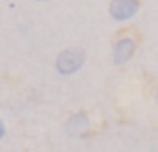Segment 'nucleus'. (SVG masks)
Segmentation results:
<instances>
[{
    "mask_svg": "<svg viewBox=\"0 0 158 152\" xmlns=\"http://www.w3.org/2000/svg\"><path fill=\"white\" fill-rule=\"evenodd\" d=\"M84 61H86V52L81 47H69L57 56L56 68L61 74H73L81 69Z\"/></svg>",
    "mask_w": 158,
    "mask_h": 152,
    "instance_id": "nucleus-1",
    "label": "nucleus"
},
{
    "mask_svg": "<svg viewBox=\"0 0 158 152\" xmlns=\"http://www.w3.org/2000/svg\"><path fill=\"white\" fill-rule=\"evenodd\" d=\"M140 9L138 0H111L110 3V15L114 20L123 22L135 17Z\"/></svg>",
    "mask_w": 158,
    "mask_h": 152,
    "instance_id": "nucleus-2",
    "label": "nucleus"
},
{
    "mask_svg": "<svg viewBox=\"0 0 158 152\" xmlns=\"http://www.w3.org/2000/svg\"><path fill=\"white\" fill-rule=\"evenodd\" d=\"M135 51H136V44L131 37H123L113 47V63L116 66H121V64L128 63L131 58H133Z\"/></svg>",
    "mask_w": 158,
    "mask_h": 152,
    "instance_id": "nucleus-3",
    "label": "nucleus"
},
{
    "mask_svg": "<svg viewBox=\"0 0 158 152\" xmlns=\"http://www.w3.org/2000/svg\"><path fill=\"white\" fill-rule=\"evenodd\" d=\"M89 130V118L84 113L73 115L66 123V132L71 137H84Z\"/></svg>",
    "mask_w": 158,
    "mask_h": 152,
    "instance_id": "nucleus-4",
    "label": "nucleus"
},
{
    "mask_svg": "<svg viewBox=\"0 0 158 152\" xmlns=\"http://www.w3.org/2000/svg\"><path fill=\"white\" fill-rule=\"evenodd\" d=\"M3 134H5V127H3V122L0 120V139L3 137Z\"/></svg>",
    "mask_w": 158,
    "mask_h": 152,
    "instance_id": "nucleus-5",
    "label": "nucleus"
},
{
    "mask_svg": "<svg viewBox=\"0 0 158 152\" xmlns=\"http://www.w3.org/2000/svg\"><path fill=\"white\" fill-rule=\"evenodd\" d=\"M37 2H47V0H37Z\"/></svg>",
    "mask_w": 158,
    "mask_h": 152,
    "instance_id": "nucleus-6",
    "label": "nucleus"
}]
</instances>
